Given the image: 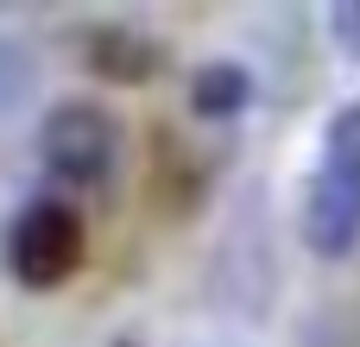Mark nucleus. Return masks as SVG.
Listing matches in <instances>:
<instances>
[{"label": "nucleus", "mask_w": 360, "mask_h": 347, "mask_svg": "<svg viewBox=\"0 0 360 347\" xmlns=\"http://www.w3.org/2000/svg\"><path fill=\"white\" fill-rule=\"evenodd\" d=\"M127 158V126L101 107V101H51L38 114V164L57 177V183H76V190H95L120 171Z\"/></svg>", "instance_id": "obj_1"}, {"label": "nucleus", "mask_w": 360, "mask_h": 347, "mask_svg": "<svg viewBox=\"0 0 360 347\" xmlns=\"http://www.w3.org/2000/svg\"><path fill=\"white\" fill-rule=\"evenodd\" d=\"M82 215L63 202V196H32L6 234H0V259H6V278L25 284V291H57L76 266H82Z\"/></svg>", "instance_id": "obj_2"}, {"label": "nucleus", "mask_w": 360, "mask_h": 347, "mask_svg": "<svg viewBox=\"0 0 360 347\" xmlns=\"http://www.w3.org/2000/svg\"><path fill=\"white\" fill-rule=\"evenodd\" d=\"M76 57H82L101 82L133 89V82H152V76H158L165 44H158L146 25H133V19H89V25L76 32Z\"/></svg>", "instance_id": "obj_3"}, {"label": "nucleus", "mask_w": 360, "mask_h": 347, "mask_svg": "<svg viewBox=\"0 0 360 347\" xmlns=\"http://www.w3.org/2000/svg\"><path fill=\"white\" fill-rule=\"evenodd\" d=\"M304 240L323 259H342L360 240V171L323 164L304 190Z\"/></svg>", "instance_id": "obj_4"}, {"label": "nucleus", "mask_w": 360, "mask_h": 347, "mask_svg": "<svg viewBox=\"0 0 360 347\" xmlns=\"http://www.w3.org/2000/svg\"><path fill=\"white\" fill-rule=\"evenodd\" d=\"M247 101H253L247 63L209 57V63L190 70V114H202V120H234V114H247Z\"/></svg>", "instance_id": "obj_5"}, {"label": "nucleus", "mask_w": 360, "mask_h": 347, "mask_svg": "<svg viewBox=\"0 0 360 347\" xmlns=\"http://www.w3.org/2000/svg\"><path fill=\"white\" fill-rule=\"evenodd\" d=\"M32 89H38V57H32V44L13 38V32H0V114H19V107L32 101Z\"/></svg>", "instance_id": "obj_6"}, {"label": "nucleus", "mask_w": 360, "mask_h": 347, "mask_svg": "<svg viewBox=\"0 0 360 347\" xmlns=\"http://www.w3.org/2000/svg\"><path fill=\"white\" fill-rule=\"evenodd\" d=\"M323 164H342V171H360V101L348 107H335L329 114V126H323Z\"/></svg>", "instance_id": "obj_7"}, {"label": "nucleus", "mask_w": 360, "mask_h": 347, "mask_svg": "<svg viewBox=\"0 0 360 347\" xmlns=\"http://www.w3.org/2000/svg\"><path fill=\"white\" fill-rule=\"evenodd\" d=\"M329 38L360 63V0H335L329 6Z\"/></svg>", "instance_id": "obj_8"}, {"label": "nucleus", "mask_w": 360, "mask_h": 347, "mask_svg": "<svg viewBox=\"0 0 360 347\" xmlns=\"http://www.w3.org/2000/svg\"><path fill=\"white\" fill-rule=\"evenodd\" d=\"M114 347H139V341H133V335H120V341H114Z\"/></svg>", "instance_id": "obj_9"}]
</instances>
